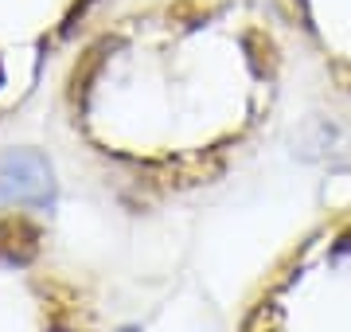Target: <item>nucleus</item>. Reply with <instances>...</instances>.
Segmentation results:
<instances>
[{
	"instance_id": "nucleus-2",
	"label": "nucleus",
	"mask_w": 351,
	"mask_h": 332,
	"mask_svg": "<svg viewBox=\"0 0 351 332\" xmlns=\"http://www.w3.org/2000/svg\"><path fill=\"white\" fill-rule=\"evenodd\" d=\"M36 254V235L24 223H0V262H27Z\"/></svg>"
},
{
	"instance_id": "nucleus-3",
	"label": "nucleus",
	"mask_w": 351,
	"mask_h": 332,
	"mask_svg": "<svg viewBox=\"0 0 351 332\" xmlns=\"http://www.w3.org/2000/svg\"><path fill=\"white\" fill-rule=\"evenodd\" d=\"M117 332H137V329H117Z\"/></svg>"
},
{
	"instance_id": "nucleus-1",
	"label": "nucleus",
	"mask_w": 351,
	"mask_h": 332,
	"mask_svg": "<svg viewBox=\"0 0 351 332\" xmlns=\"http://www.w3.org/2000/svg\"><path fill=\"white\" fill-rule=\"evenodd\" d=\"M55 172L39 149H4L0 153V204H51Z\"/></svg>"
}]
</instances>
